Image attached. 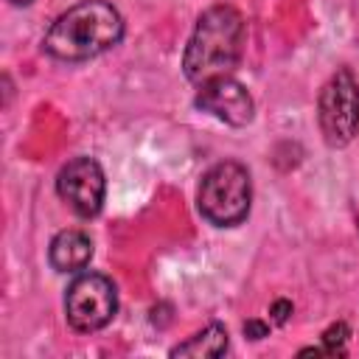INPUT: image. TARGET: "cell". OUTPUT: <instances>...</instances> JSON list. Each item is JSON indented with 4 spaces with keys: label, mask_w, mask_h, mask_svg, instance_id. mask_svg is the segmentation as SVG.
<instances>
[{
    "label": "cell",
    "mask_w": 359,
    "mask_h": 359,
    "mask_svg": "<svg viewBox=\"0 0 359 359\" xmlns=\"http://www.w3.org/2000/svg\"><path fill=\"white\" fill-rule=\"evenodd\" d=\"M123 39V17L107 0H81L53 20L42 48L62 62H87Z\"/></svg>",
    "instance_id": "1"
},
{
    "label": "cell",
    "mask_w": 359,
    "mask_h": 359,
    "mask_svg": "<svg viewBox=\"0 0 359 359\" xmlns=\"http://www.w3.org/2000/svg\"><path fill=\"white\" fill-rule=\"evenodd\" d=\"M244 20L233 6H210L199 14L182 53V73L202 84L216 76H230L244 53Z\"/></svg>",
    "instance_id": "2"
},
{
    "label": "cell",
    "mask_w": 359,
    "mask_h": 359,
    "mask_svg": "<svg viewBox=\"0 0 359 359\" xmlns=\"http://www.w3.org/2000/svg\"><path fill=\"white\" fill-rule=\"evenodd\" d=\"M252 205V180L238 160L210 165L196 188V208L202 219L216 227H236L247 219Z\"/></svg>",
    "instance_id": "3"
},
{
    "label": "cell",
    "mask_w": 359,
    "mask_h": 359,
    "mask_svg": "<svg viewBox=\"0 0 359 359\" xmlns=\"http://www.w3.org/2000/svg\"><path fill=\"white\" fill-rule=\"evenodd\" d=\"M317 123L331 149L348 146L359 132V84L351 70L339 67L320 90Z\"/></svg>",
    "instance_id": "4"
},
{
    "label": "cell",
    "mask_w": 359,
    "mask_h": 359,
    "mask_svg": "<svg viewBox=\"0 0 359 359\" xmlns=\"http://www.w3.org/2000/svg\"><path fill=\"white\" fill-rule=\"evenodd\" d=\"M118 311L115 283L101 272H81L65 292V317L81 334L101 331Z\"/></svg>",
    "instance_id": "5"
},
{
    "label": "cell",
    "mask_w": 359,
    "mask_h": 359,
    "mask_svg": "<svg viewBox=\"0 0 359 359\" xmlns=\"http://www.w3.org/2000/svg\"><path fill=\"white\" fill-rule=\"evenodd\" d=\"M56 194L76 216L81 219L98 216V210L104 208V194H107L104 168L93 157H73L56 174Z\"/></svg>",
    "instance_id": "6"
},
{
    "label": "cell",
    "mask_w": 359,
    "mask_h": 359,
    "mask_svg": "<svg viewBox=\"0 0 359 359\" xmlns=\"http://www.w3.org/2000/svg\"><path fill=\"white\" fill-rule=\"evenodd\" d=\"M196 109L219 118L227 126H247L255 118V101L247 93V87L241 81H236L233 76H216L199 84L196 98H194Z\"/></svg>",
    "instance_id": "7"
},
{
    "label": "cell",
    "mask_w": 359,
    "mask_h": 359,
    "mask_svg": "<svg viewBox=\"0 0 359 359\" xmlns=\"http://www.w3.org/2000/svg\"><path fill=\"white\" fill-rule=\"evenodd\" d=\"M93 258V241L81 230H62L48 247V261L56 272H81Z\"/></svg>",
    "instance_id": "8"
},
{
    "label": "cell",
    "mask_w": 359,
    "mask_h": 359,
    "mask_svg": "<svg viewBox=\"0 0 359 359\" xmlns=\"http://www.w3.org/2000/svg\"><path fill=\"white\" fill-rule=\"evenodd\" d=\"M230 348V339H227V328L219 325V323H210L208 328L196 331L194 337H188L185 342L174 345L168 353L177 359V356H191V359H219L224 356Z\"/></svg>",
    "instance_id": "9"
},
{
    "label": "cell",
    "mask_w": 359,
    "mask_h": 359,
    "mask_svg": "<svg viewBox=\"0 0 359 359\" xmlns=\"http://www.w3.org/2000/svg\"><path fill=\"white\" fill-rule=\"evenodd\" d=\"M351 337L348 323H334L323 331V348L328 356H345V342Z\"/></svg>",
    "instance_id": "10"
},
{
    "label": "cell",
    "mask_w": 359,
    "mask_h": 359,
    "mask_svg": "<svg viewBox=\"0 0 359 359\" xmlns=\"http://www.w3.org/2000/svg\"><path fill=\"white\" fill-rule=\"evenodd\" d=\"M292 311H294V309H292V303H289V300H283V297H280V300H275V303L269 306V314H272V320H275L278 325H283V323H289V317H292Z\"/></svg>",
    "instance_id": "11"
},
{
    "label": "cell",
    "mask_w": 359,
    "mask_h": 359,
    "mask_svg": "<svg viewBox=\"0 0 359 359\" xmlns=\"http://www.w3.org/2000/svg\"><path fill=\"white\" fill-rule=\"evenodd\" d=\"M244 337L258 342V339L269 337V325H266L264 320H247V323H244Z\"/></svg>",
    "instance_id": "12"
},
{
    "label": "cell",
    "mask_w": 359,
    "mask_h": 359,
    "mask_svg": "<svg viewBox=\"0 0 359 359\" xmlns=\"http://www.w3.org/2000/svg\"><path fill=\"white\" fill-rule=\"evenodd\" d=\"M8 3H14V6H31L34 0H8Z\"/></svg>",
    "instance_id": "13"
}]
</instances>
